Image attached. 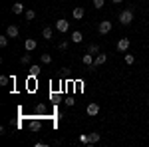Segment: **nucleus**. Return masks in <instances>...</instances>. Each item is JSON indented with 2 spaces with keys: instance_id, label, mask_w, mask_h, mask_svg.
I'll return each instance as SVG.
<instances>
[{
  "instance_id": "12",
  "label": "nucleus",
  "mask_w": 149,
  "mask_h": 147,
  "mask_svg": "<svg viewBox=\"0 0 149 147\" xmlns=\"http://www.w3.org/2000/svg\"><path fill=\"white\" fill-rule=\"evenodd\" d=\"M81 40H84V34H81V32H78V30L72 32V42H74V44H80Z\"/></svg>"
},
{
  "instance_id": "22",
  "label": "nucleus",
  "mask_w": 149,
  "mask_h": 147,
  "mask_svg": "<svg viewBox=\"0 0 149 147\" xmlns=\"http://www.w3.org/2000/svg\"><path fill=\"white\" fill-rule=\"evenodd\" d=\"M8 46V36H0V48H6Z\"/></svg>"
},
{
  "instance_id": "6",
  "label": "nucleus",
  "mask_w": 149,
  "mask_h": 147,
  "mask_svg": "<svg viewBox=\"0 0 149 147\" xmlns=\"http://www.w3.org/2000/svg\"><path fill=\"white\" fill-rule=\"evenodd\" d=\"M86 111H88V115H92V117H93V115H97V113H100V105H97L95 102H92L88 107H86Z\"/></svg>"
},
{
  "instance_id": "23",
  "label": "nucleus",
  "mask_w": 149,
  "mask_h": 147,
  "mask_svg": "<svg viewBox=\"0 0 149 147\" xmlns=\"http://www.w3.org/2000/svg\"><path fill=\"white\" fill-rule=\"evenodd\" d=\"M103 4H105V0H93V6L95 8H103Z\"/></svg>"
},
{
  "instance_id": "25",
  "label": "nucleus",
  "mask_w": 149,
  "mask_h": 147,
  "mask_svg": "<svg viewBox=\"0 0 149 147\" xmlns=\"http://www.w3.org/2000/svg\"><path fill=\"white\" fill-rule=\"evenodd\" d=\"M80 141L81 143H90V135H80Z\"/></svg>"
},
{
  "instance_id": "19",
  "label": "nucleus",
  "mask_w": 149,
  "mask_h": 147,
  "mask_svg": "<svg viewBox=\"0 0 149 147\" xmlns=\"http://www.w3.org/2000/svg\"><path fill=\"white\" fill-rule=\"evenodd\" d=\"M24 16H26V20H34V18H36V12L34 10H26V12H24Z\"/></svg>"
},
{
  "instance_id": "26",
  "label": "nucleus",
  "mask_w": 149,
  "mask_h": 147,
  "mask_svg": "<svg viewBox=\"0 0 149 147\" xmlns=\"http://www.w3.org/2000/svg\"><path fill=\"white\" fill-rule=\"evenodd\" d=\"M36 111H38V113H42V111H46V107H44L42 103H38V105H36Z\"/></svg>"
},
{
  "instance_id": "14",
  "label": "nucleus",
  "mask_w": 149,
  "mask_h": 147,
  "mask_svg": "<svg viewBox=\"0 0 149 147\" xmlns=\"http://www.w3.org/2000/svg\"><path fill=\"white\" fill-rule=\"evenodd\" d=\"M30 76H32V78H38V76H40V66H38V64H32V66H30Z\"/></svg>"
},
{
  "instance_id": "3",
  "label": "nucleus",
  "mask_w": 149,
  "mask_h": 147,
  "mask_svg": "<svg viewBox=\"0 0 149 147\" xmlns=\"http://www.w3.org/2000/svg\"><path fill=\"white\" fill-rule=\"evenodd\" d=\"M97 32H100V34H109V32H111V22H109V20H103V22H100V26H97Z\"/></svg>"
},
{
  "instance_id": "28",
  "label": "nucleus",
  "mask_w": 149,
  "mask_h": 147,
  "mask_svg": "<svg viewBox=\"0 0 149 147\" xmlns=\"http://www.w3.org/2000/svg\"><path fill=\"white\" fill-rule=\"evenodd\" d=\"M66 105H70V107H72V105H74V100H72V98H68V100H66Z\"/></svg>"
},
{
  "instance_id": "7",
  "label": "nucleus",
  "mask_w": 149,
  "mask_h": 147,
  "mask_svg": "<svg viewBox=\"0 0 149 147\" xmlns=\"http://www.w3.org/2000/svg\"><path fill=\"white\" fill-rule=\"evenodd\" d=\"M24 48H26V52H32V50L38 48V42H36L34 38H28V40L24 42Z\"/></svg>"
},
{
  "instance_id": "29",
  "label": "nucleus",
  "mask_w": 149,
  "mask_h": 147,
  "mask_svg": "<svg viewBox=\"0 0 149 147\" xmlns=\"http://www.w3.org/2000/svg\"><path fill=\"white\" fill-rule=\"evenodd\" d=\"M111 2H113V4H119V2H123V0H111Z\"/></svg>"
},
{
  "instance_id": "9",
  "label": "nucleus",
  "mask_w": 149,
  "mask_h": 147,
  "mask_svg": "<svg viewBox=\"0 0 149 147\" xmlns=\"http://www.w3.org/2000/svg\"><path fill=\"white\" fill-rule=\"evenodd\" d=\"M84 14H86V10H84L81 6H76V8L72 10V16H74L76 20H81V18H84Z\"/></svg>"
},
{
  "instance_id": "8",
  "label": "nucleus",
  "mask_w": 149,
  "mask_h": 147,
  "mask_svg": "<svg viewBox=\"0 0 149 147\" xmlns=\"http://www.w3.org/2000/svg\"><path fill=\"white\" fill-rule=\"evenodd\" d=\"M18 34H20L18 26H14V24H12V26H8V28H6V36H8V38H16Z\"/></svg>"
},
{
  "instance_id": "2",
  "label": "nucleus",
  "mask_w": 149,
  "mask_h": 147,
  "mask_svg": "<svg viewBox=\"0 0 149 147\" xmlns=\"http://www.w3.org/2000/svg\"><path fill=\"white\" fill-rule=\"evenodd\" d=\"M28 129H30V131H40V129H42V117H34V119H30V121H28Z\"/></svg>"
},
{
  "instance_id": "4",
  "label": "nucleus",
  "mask_w": 149,
  "mask_h": 147,
  "mask_svg": "<svg viewBox=\"0 0 149 147\" xmlns=\"http://www.w3.org/2000/svg\"><path fill=\"white\" fill-rule=\"evenodd\" d=\"M129 46H131L129 38H119V42H117V52H123V54H125L127 50H129Z\"/></svg>"
},
{
  "instance_id": "27",
  "label": "nucleus",
  "mask_w": 149,
  "mask_h": 147,
  "mask_svg": "<svg viewBox=\"0 0 149 147\" xmlns=\"http://www.w3.org/2000/svg\"><path fill=\"white\" fill-rule=\"evenodd\" d=\"M60 50H68V42H60Z\"/></svg>"
},
{
  "instance_id": "20",
  "label": "nucleus",
  "mask_w": 149,
  "mask_h": 147,
  "mask_svg": "<svg viewBox=\"0 0 149 147\" xmlns=\"http://www.w3.org/2000/svg\"><path fill=\"white\" fill-rule=\"evenodd\" d=\"M40 60H42V64H52V56L50 54H42Z\"/></svg>"
},
{
  "instance_id": "21",
  "label": "nucleus",
  "mask_w": 149,
  "mask_h": 147,
  "mask_svg": "<svg viewBox=\"0 0 149 147\" xmlns=\"http://www.w3.org/2000/svg\"><path fill=\"white\" fill-rule=\"evenodd\" d=\"M133 62H135V56H131V54H125V64H127V66H131Z\"/></svg>"
},
{
  "instance_id": "24",
  "label": "nucleus",
  "mask_w": 149,
  "mask_h": 147,
  "mask_svg": "<svg viewBox=\"0 0 149 147\" xmlns=\"http://www.w3.org/2000/svg\"><path fill=\"white\" fill-rule=\"evenodd\" d=\"M8 82H10V79L6 78V76H0V86H8Z\"/></svg>"
},
{
  "instance_id": "15",
  "label": "nucleus",
  "mask_w": 149,
  "mask_h": 147,
  "mask_svg": "<svg viewBox=\"0 0 149 147\" xmlns=\"http://www.w3.org/2000/svg\"><path fill=\"white\" fill-rule=\"evenodd\" d=\"M81 62L86 64V66H93V60H92V54L88 52V54H84V58H81Z\"/></svg>"
},
{
  "instance_id": "11",
  "label": "nucleus",
  "mask_w": 149,
  "mask_h": 147,
  "mask_svg": "<svg viewBox=\"0 0 149 147\" xmlns=\"http://www.w3.org/2000/svg\"><path fill=\"white\" fill-rule=\"evenodd\" d=\"M105 62H107V56H105V54H97L95 60H93V66H102V64H105Z\"/></svg>"
},
{
  "instance_id": "16",
  "label": "nucleus",
  "mask_w": 149,
  "mask_h": 147,
  "mask_svg": "<svg viewBox=\"0 0 149 147\" xmlns=\"http://www.w3.org/2000/svg\"><path fill=\"white\" fill-rule=\"evenodd\" d=\"M30 62H32V56H30V52H28V54H24V56L20 58V64H22V66H28Z\"/></svg>"
},
{
  "instance_id": "17",
  "label": "nucleus",
  "mask_w": 149,
  "mask_h": 147,
  "mask_svg": "<svg viewBox=\"0 0 149 147\" xmlns=\"http://www.w3.org/2000/svg\"><path fill=\"white\" fill-rule=\"evenodd\" d=\"M88 52H90L92 56H93V54L97 56V54H100V46H97V44H92V46H90V48H88Z\"/></svg>"
},
{
  "instance_id": "10",
  "label": "nucleus",
  "mask_w": 149,
  "mask_h": 147,
  "mask_svg": "<svg viewBox=\"0 0 149 147\" xmlns=\"http://www.w3.org/2000/svg\"><path fill=\"white\" fill-rule=\"evenodd\" d=\"M22 12H24L22 2H14V4H12V14H22Z\"/></svg>"
},
{
  "instance_id": "18",
  "label": "nucleus",
  "mask_w": 149,
  "mask_h": 147,
  "mask_svg": "<svg viewBox=\"0 0 149 147\" xmlns=\"http://www.w3.org/2000/svg\"><path fill=\"white\" fill-rule=\"evenodd\" d=\"M102 139V135L100 133H90V143H97Z\"/></svg>"
},
{
  "instance_id": "13",
  "label": "nucleus",
  "mask_w": 149,
  "mask_h": 147,
  "mask_svg": "<svg viewBox=\"0 0 149 147\" xmlns=\"http://www.w3.org/2000/svg\"><path fill=\"white\" fill-rule=\"evenodd\" d=\"M42 36H44V40H52V36H54V30H52L50 26H46V28L42 30Z\"/></svg>"
},
{
  "instance_id": "5",
  "label": "nucleus",
  "mask_w": 149,
  "mask_h": 147,
  "mask_svg": "<svg viewBox=\"0 0 149 147\" xmlns=\"http://www.w3.org/2000/svg\"><path fill=\"white\" fill-rule=\"evenodd\" d=\"M56 30L60 32V34L68 32V30H70V22H68V20H64V18H60V20L56 22Z\"/></svg>"
},
{
  "instance_id": "1",
  "label": "nucleus",
  "mask_w": 149,
  "mask_h": 147,
  "mask_svg": "<svg viewBox=\"0 0 149 147\" xmlns=\"http://www.w3.org/2000/svg\"><path fill=\"white\" fill-rule=\"evenodd\" d=\"M119 22H121V26H129V24L133 22V10H131V8L123 10L119 14Z\"/></svg>"
}]
</instances>
